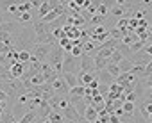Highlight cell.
I'll list each match as a JSON object with an SVG mask.
<instances>
[{
    "mask_svg": "<svg viewBox=\"0 0 152 123\" xmlns=\"http://www.w3.org/2000/svg\"><path fill=\"white\" fill-rule=\"evenodd\" d=\"M36 118H38V112H36V111H27L18 121H20V123H34Z\"/></svg>",
    "mask_w": 152,
    "mask_h": 123,
    "instance_id": "10",
    "label": "cell"
},
{
    "mask_svg": "<svg viewBox=\"0 0 152 123\" xmlns=\"http://www.w3.org/2000/svg\"><path fill=\"white\" fill-rule=\"evenodd\" d=\"M84 93H86V86H75L70 89L68 96H84Z\"/></svg>",
    "mask_w": 152,
    "mask_h": 123,
    "instance_id": "16",
    "label": "cell"
},
{
    "mask_svg": "<svg viewBox=\"0 0 152 123\" xmlns=\"http://www.w3.org/2000/svg\"><path fill=\"white\" fill-rule=\"evenodd\" d=\"M95 77H97L95 73H84V72H79V73H77L79 86H90V82H91Z\"/></svg>",
    "mask_w": 152,
    "mask_h": 123,
    "instance_id": "5",
    "label": "cell"
},
{
    "mask_svg": "<svg viewBox=\"0 0 152 123\" xmlns=\"http://www.w3.org/2000/svg\"><path fill=\"white\" fill-rule=\"evenodd\" d=\"M52 88H54V93L56 95H59V96H68V93H70V86L66 84V80H64V77H63V73L52 82Z\"/></svg>",
    "mask_w": 152,
    "mask_h": 123,
    "instance_id": "3",
    "label": "cell"
},
{
    "mask_svg": "<svg viewBox=\"0 0 152 123\" xmlns=\"http://www.w3.org/2000/svg\"><path fill=\"white\" fill-rule=\"evenodd\" d=\"M124 59H125V57H124V54H122V52H118V50H115V52H113V55H111V59H109V63H111V64H120Z\"/></svg>",
    "mask_w": 152,
    "mask_h": 123,
    "instance_id": "18",
    "label": "cell"
},
{
    "mask_svg": "<svg viewBox=\"0 0 152 123\" xmlns=\"http://www.w3.org/2000/svg\"><path fill=\"white\" fill-rule=\"evenodd\" d=\"M136 100H138V93H136V91L125 95V102H132V103H136Z\"/></svg>",
    "mask_w": 152,
    "mask_h": 123,
    "instance_id": "22",
    "label": "cell"
},
{
    "mask_svg": "<svg viewBox=\"0 0 152 123\" xmlns=\"http://www.w3.org/2000/svg\"><path fill=\"white\" fill-rule=\"evenodd\" d=\"M36 112H38V116H41V119H47V118H48V114L52 112V107L48 105V102H47V100H43L41 107H39Z\"/></svg>",
    "mask_w": 152,
    "mask_h": 123,
    "instance_id": "8",
    "label": "cell"
},
{
    "mask_svg": "<svg viewBox=\"0 0 152 123\" xmlns=\"http://www.w3.org/2000/svg\"><path fill=\"white\" fill-rule=\"evenodd\" d=\"M31 59H32L31 50H22V52L18 54V63H22V64H29Z\"/></svg>",
    "mask_w": 152,
    "mask_h": 123,
    "instance_id": "11",
    "label": "cell"
},
{
    "mask_svg": "<svg viewBox=\"0 0 152 123\" xmlns=\"http://www.w3.org/2000/svg\"><path fill=\"white\" fill-rule=\"evenodd\" d=\"M143 109H145L148 114H152V102H145V103H143Z\"/></svg>",
    "mask_w": 152,
    "mask_h": 123,
    "instance_id": "24",
    "label": "cell"
},
{
    "mask_svg": "<svg viewBox=\"0 0 152 123\" xmlns=\"http://www.w3.org/2000/svg\"><path fill=\"white\" fill-rule=\"evenodd\" d=\"M99 80H100V84H104V86H111L113 82H115V79L106 72V70H102V72H99Z\"/></svg>",
    "mask_w": 152,
    "mask_h": 123,
    "instance_id": "9",
    "label": "cell"
},
{
    "mask_svg": "<svg viewBox=\"0 0 152 123\" xmlns=\"http://www.w3.org/2000/svg\"><path fill=\"white\" fill-rule=\"evenodd\" d=\"M50 123H64V118H63V114L61 112H57V111H52L50 114H48V118H47Z\"/></svg>",
    "mask_w": 152,
    "mask_h": 123,
    "instance_id": "15",
    "label": "cell"
},
{
    "mask_svg": "<svg viewBox=\"0 0 152 123\" xmlns=\"http://www.w3.org/2000/svg\"><path fill=\"white\" fill-rule=\"evenodd\" d=\"M27 72V64H22V63H15L9 66V73H11V79H22Z\"/></svg>",
    "mask_w": 152,
    "mask_h": 123,
    "instance_id": "4",
    "label": "cell"
},
{
    "mask_svg": "<svg viewBox=\"0 0 152 123\" xmlns=\"http://www.w3.org/2000/svg\"><path fill=\"white\" fill-rule=\"evenodd\" d=\"M116 29H120V30H125V29H129V18H120L118 22H116V25H115Z\"/></svg>",
    "mask_w": 152,
    "mask_h": 123,
    "instance_id": "21",
    "label": "cell"
},
{
    "mask_svg": "<svg viewBox=\"0 0 152 123\" xmlns=\"http://www.w3.org/2000/svg\"><path fill=\"white\" fill-rule=\"evenodd\" d=\"M109 13H111V9H109L106 4H102V2H100V4L97 6V14H100V16H107Z\"/></svg>",
    "mask_w": 152,
    "mask_h": 123,
    "instance_id": "20",
    "label": "cell"
},
{
    "mask_svg": "<svg viewBox=\"0 0 152 123\" xmlns=\"http://www.w3.org/2000/svg\"><path fill=\"white\" fill-rule=\"evenodd\" d=\"M106 20H107V16H100V14H95V16H91L90 23H91L93 27H100V25H104V23H106Z\"/></svg>",
    "mask_w": 152,
    "mask_h": 123,
    "instance_id": "17",
    "label": "cell"
},
{
    "mask_svg": "<svg viewBox=\"0 0 152 123\" xmlns=\"http://www.w3.org/2000/svg\"><path fill=\"white\" fill-rule=\"evenodd\" d=\"M84 119H86L88 123H95V121L99 119V111H97L95 107L88 105V109H86V112H84Z\"/></svg>",
    "mask_w": 152,
    "mask_h": 123,
    "instance_id": "6",
    "label": "cell"
},
{
    "mask_svg": "<svg viewBox=\"0 0 152 123\" xmlns=\"http://www.w3.org/2000/svg\"><path fill=\"white\" fill-rule=\"evenodd\" d=\"M50 11H52V4H50V2H43V4H41V7H39V9H38V13H36V20L45 18Z\"/></svg>",
    "mask_w": 152,
    "mask_h": 123,
    "instance_id": "7",
    "label": "cell"
},
{
    "mask_svg": "<svg viewBox=\"0 0 152 123\" xmlns=\"http://www.w3.org/2000/svg\"><path fill=\"white\" fill-rule=\"evenodd\" d=\"M143 50H145V54H148V55L152 57V43H150V45H147V46H145Z\"/></svg>",
    "mask_w": 152,
    "mask_h": 123,
    "instance_id": "25",
    "label": "cell"
},
{
    "mask_svg": "<svg viewBox=\"0 0 152 123\" xmlns=\"http://www.w3.org/2000/svg\"><path fill=\"white\" fill-rule=\"evenodd\" d=\"M79 72H81V57H73L72 54H64L63 73H73V75H77Z\"/></svg>",
    "mask_w": 152,
    "mask_h": 123,
    "instance_id": "1",
    "label": "cell"
},
{
    "mask_svg": "<svg viewBox=\"0 0 152 123\" xmlns=\"http://www.w3.org/2000/svg\"><path fill=\"white\" fill-rule=\"evenodd\" d=\"M106 72H107V73H109V75H111V77L115 79V80H116V79H118V77L122 75V72H120V66H118V64H111V63L107 64Z\"/></svg>",
    "mask_w": 152,
    "mask_h": 123,
    "instance_id": "12",
    "label": "cell"
},
{
    "mask_svg": "<svg viewBox=\"0 0 152 123\" xmlns=\"http://www.w3.org/2000/svg\"><path fill=\"white\" fill-rule=\"evenodd\" d=\"M109 123H122V119L116 114H109Z\"/></svg>",
    "mask_w": 152,
    "mask_h": 123,
    "instance_id": "23",
    "label": "cell"
},
{
    "mask_svg": "<svg viewBox=\"0 0 152 123\" xmlns=\"http://www.w3.org/2000/svg\"><path fill=\"white\" fill-rule=\"evenodd\" d=\"M122 109H124V112H125V116H129V118H132V114H134V111H136V103H132V102H124V105H122Z\"/></svg>",
    "mask_w": 152,
    "mask_h": 123,
    "instance_id": "14",
    "label": "cell"
},
{
    "mask_svg": "<svg viewBox=\"0 0 152 123\" xmlns=\"http://www.w3.org/2000/svg\"><path fill=\"white\" fill-rule=\"evenodd\" d=\"M18 13L23 14V13H32V2H20L18 4Z\"/></svg>",
    "mask_w": 152,
    "mask_h": 123,
    "instance_id": "19",
    "label": "cell"
},
{
    "mask_svg": "<svg viewBox=\"0 0 152 123\" xmlns=\"http://www.w3.org/2000/svg\"><path fill=\"white\" fill-rule=\"evenodd\" d=\"M63 77H64V80H66V84L70 86V89H72V88H75V86H79V80H77V75H73V73H63Z\"/></svg>",
    "mask_w": 152,
    "mask_h": 123,
    "instance_id": "13",
    "label": "cell"
},
{
    "mask_svg": "<svg viewBox=\"0 0 152 123\" xmlns=\"http://www.w3.org/2000/svg\"><path fill=\"white\" fill-rule=\"evenodd\" d=\"M52 48H54L52 45H34L31 54H32V57H36L39 61V63H45L48 59V55H50V52H52Z\"/></svg>",
    "mask_w": 152,
    "mask_h": 123,
    "instance_id": "2",
    "label": "cell"
}]
</instances>
